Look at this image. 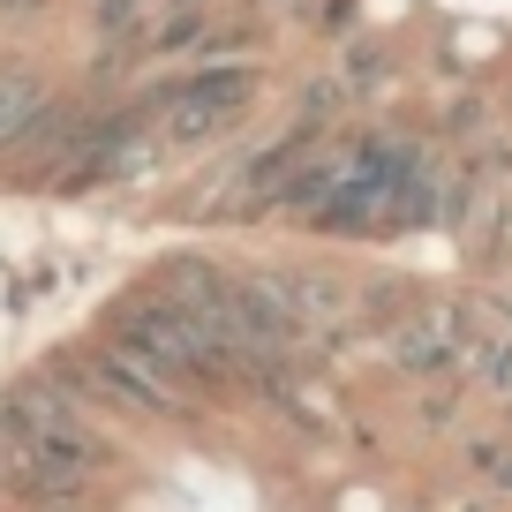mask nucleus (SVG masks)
Returning a JSON list of instances; mask_svg holds the SVG:
<instances>
[{
	"label": "nucleus",
	"mask_w": 512,
	"mask_h": 512,
	"mask_svg": "<svg viewBox=\"0 0 512 512\" xmlns=\"http://www.w3.org/2000/svg\"><path fill=\"white\" fill-rule=\"evenodd\" d=\"M106 339H121V347H128V354H144V362H159L166 377H181L189 392H219V384H241L234 354H226L219 339H211L204 324H196L189 309L174 302V294H159V287L128 294V302H113Z\"/></svg>",
	"instance_id": "1"
},
{
	"label": "nucleus",
	"mask_w": 512,
	"mask_h": 512,
	"mask_svg": "<svg viewBox=\"0 0 512 512\" xmlns=\"http://www.w3.org/2000/svg\"><path fill=\"white\" fill-rule=\"evenodd\" d=\"M151 121H159V136H166V151H204V144H219L226 128H241L249 121V106H256V68L249 61H204V68H189V76H166V83H151Z\"/></svg>",
	"instance_id": "2"
},
{
	"label": "nucleus",
	"mask_w": 512,
	"mask_h": 512,
	"mask_svg": "<svg viewBox=\"0 0 512 512\" xmlns=\"http://www.w3.org/2000/svg\"><path fill=\"white\" fill-rule=\"evenodd\" d=\"M482 317L467 302H415L392 332H384V354L407 377H460V362L475 354Z\"/></svg>",
	"instance_id": "3"
},
{
	"label": "nucleus",
	"mask_w": 512,
	"mask_h": 512,
	"mask_svg": "<svg viewBox=\"0 0 512 512\" xmlns=\"http://www.w3.org/2000/svg\"><path fill=\"white\" fill-rule=\"evenodd\" d=\"M46 98H53V91L31 76V68H0V151L16 144V128L31 121V113L46 106Z\"/></svg>",
	"instance_id": "4"
},
{
	"label": "nucleus",
	"mask_w": 512,
	"mask_h": 512,
	"mask_svg": "<svg viewBox=\"0 0 512 512\" xmlns=\"http://www.w3.org/2000/svg\"><path fill=\"white\" fill-rule=\"evenodd\" d=\"M467 467H475L490 490L512 497V437H467Z\"/></svg>",
	"instance_id": "5"
},
{
	"label": "nucleus",
	"mask_w": 512,
	"mask_h": 512,
	"mask_svg": "<svg viewBox=\"0 0 512 512\" xmlns=\"http://www.w3.org/2000/svg\"><path fill=\"white\" fill-rule=\"evenodd\" d=\"M505 264H512V211H505Z\"/></svg>",
	"instance_id": "6"
}]
</instances>
